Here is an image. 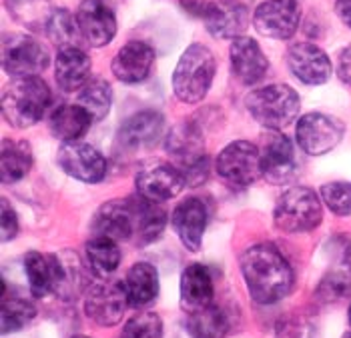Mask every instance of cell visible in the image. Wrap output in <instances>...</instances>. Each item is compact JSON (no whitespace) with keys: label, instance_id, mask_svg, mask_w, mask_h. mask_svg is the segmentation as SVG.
I'll return each mask as SVG.
<instances>
[{"label":"cell","instance_id":"obj_1","mask_svg":"<svg viewBox=\"0 0 351 338\" xmlns=\"http://www.w3.org/2000/svg\"><path fill=\"white\" fill-rule=\"evenodd\" d=\"M241 274L249 296L257 304H275L293 286V268L283 252L269 242L253 244L241 255Z\"/></svg>","mask_w":351,"mask_h":338},{"label":"cell","instance_id":"obj_2","mask_svg":"<svg viewBox=\"0 0 351 338\" xmlns=\"http://www.w3.org/2000/svg\"><path fill=\"white\" fill-rule=\"evenodd\" d=\"M51 101V88L40 77L14 78L2 92V116L14 129H28L45 116Z\"/></svg>","mask_w":351,"mask_h":338},{"label":"cell","instance_id":"obj_3","mask_svg":"<svg viewBox=\"0 0 351 338\" xmlns=\"http://www.w3.org/2000/svg\"><path fill=\"white\" fill-rule=\"evenodd\" d=\"M215 70V54L205 44H191L179 58L171 78L175 96L185 104L201 103L211 90Z\"/></svg>","mask_w":351,"mask_h":338},{"label":"cell","instance_id":"obj_4","mask_svg":"<svg viewBox=\"0 0 351 338\" xmlns=\"http://www.w3.org/2000/svg\"><path fill=\"white\" fill-rule=\"evenodd\" d=\"M249 114L265 129L281 130L299 114V94L287 84H269L255 88L245 96Z\"/></svg>","mask_w":351,"mask_h":338},{"label":"cell","instance_id":"obj_5","mask_svg":"<svg viewBox=\"0 0 351 338\" xmlns=\"http://www.w3.org/2000/svg\"><path fill=\"white\" fill-rule=\"evenodd\" d=\"M324 218L319 196L307 186H293L279 196L273 220L279 231L287 234H303L319 226Z\"/></svg>","mask_w":351,"mask_h":338},{"label":"cell","instance_id":"obj_6","mask_svg":"<svg viewBox=\"0 0 351 338\" xmlns=\"http://www.w3.org/2000/svg\"><path fill=\"white\" fill-rule=\"evenodd\" d=\"M165 151L175 158L179 164L185 182L199 184L207 179V155H205V140L203 134L193 125L185 122L169 132L165 138Z\"/></svg>","mask_w":351,"mask_h":338},{"label":"cell","instance_id":"obj_7","mask_svg":"<svg viewBox=\"0 0 351 338\" xmlns=\"http://www.w3.org/2000/svg\"><path fill=\"white\" fill-rule=\"evenodd\" d=\"M49 66V52L32 36L10 32L2 38V68L14 78L38 77Z\"/></svg>","mask_w":351,"mask_h":338},{"label":"cell","instance_id":"obj_8","mask_svg":"<svg viewBox=\"0 0 351 338\" xmlns=\"http://www.w3.org/2000/svg\"><path fill=\"white\" fill-rule=\"evenodd\" d=\"M217 174L231 186H249L261 177V151L247 140L227 144L215 160Z\"/></svg>","mask_w":351,"mask_h":338},{"label":"cell","instance_id":"obj_9","mask_svg":"<svg viewBox=\"0 0 351 338\" xmlns=\"http://www.w3.org/2000/svg\"><path fill=\"white\" fill-rule=\"evenodd\" d=\"M343 132H346L343 122L324 112L303 114L295 127L298 144L305 155L311 156H322L333 151L341 142Z\"/></svg>","mask_w":351,"mask_h":338},{"label":"cell","instance_id":"obj_10","mask_svg":"<svg viewBox=\"0 0 351 338\" xmlns=\"http://www.w3.org/2000/svg\"><path fill=\"white\" fill-rule=\"evenodd\" d=\"M127 307L131 304L123 283H97L88 286L84 294L86 316L101 326L119 324L125 316Z\"/></svg>","mask_w":351,"mask_h":338},{"label":"cell","instance_id":"obj_11","mask_svg":"<svg viewBox=\"0 0 351 338\" xmlns=\"http://www.w3.org/2000/svg\"><path fill=\"white\" fill-rule=\"evenodd\" d=\"M301 21V6L298 0H265L255 8L253 25L259 34L275 38V40H287L298 32Z\"/></svg>","mask_w":351,"mask_h":338},{"label":"cell","instance_id":"obj_12","mask_svg":"<svg viewBox=\"0 0 351 338\" xmlns=\"http://www.w3.org/2000/svg\"><path fill=\"white\" fill-rule=\"evenodd\" d=\"M75 16L84 42L95 49L107 47L117 34V16L107 0H82Z\"/></svg>","mask_w":351,"mask_h":338},{"label":"cell","instance_id":"obj_13","mask_svg":"<svg viewBox=\"0 0 351 338\" xmlns=\"http://www.w3.org/2000/svg\"><path fill=\"white\" fill-rule=\"evenodd\" d=\"M135 184L138 196L153 203H165L177 196L187 182L177 166L167 162H153L136 172Z\"/></svg>","mask_w":351,"mask_h":338},{"label":"cell","instance_id":"obj_14","mask_svg":"<svg viewBox=\"0 0 351 338\" xmlns=\"http://www.w3.org/2000/svg\"><path fill=\"white\" fill-rule=\"evenodd\" d=\"M261 151V177L271 184H285L298 172V156L293 142L279 132L263 140Z\"/></svg>","mask_w":351,"mask_h":338},{"label":"cell","instance_id":"obj_15","mask_svg":"<svg viewBox=\"0 0 351 338\" xmlns=\"http://www.w3.org/2000/svg\"><path fill=\"white\" fill-rule=\"evenodd\" d=\"M60 168L81 182H101L107 174V160L97 148L84 142H64L58 148Z\"/></svg>","mask_w":351,"mask_h":338},{"label":"cell","instance_id":"obj_16","mask_svg":"<svg viewBox=\"0 0 351 338\" xmlns=\"http://www.w3.org/2000/svg\"><path fill=\"white\" fill-rule=\"evenodd\" d=\"M203 21L215 38H239L249 26V10L239 0H209L203 6Z\"/></svg>","mask_w":351,"mask_h":338},{"label":"cell","instance_id":"obj_17","mask_svg":"<svg viewBox=\"0 0 351 338\" xmlns=\"http://www.w3.org/2000/svg\"><path fill=\"white\" fill-rule=\"evenodd\" d=\"M287 66L291 75L303 84H324L331 77V60L319 47L311 42H298L287 51Z\"/></svg>","mask_w":351,"mask_h":338},{"label":"cell","instance_id":"obj_18","mask_svg":"<svg viewBox=\"0 0 351 338\" xmlns=\"http://www.w3.org/2000/svg\"><path fill=\"white\" fill-rule=\"evenodd\" d=\"M229 54H231L233 77L241 84L253 86V84L261 82L269 70V60L265 58L261 47L249 36L233 38Z\"/></svg>","mask_w":351,"mask_h":338},{"label":"cell","instance_id":"obj_19","mask_svg":"<svg viewBox=\"0 0 351 338\" xmlns=\"http://www.w3.org/2000/svg\"><path fill=\"white\" fill-rule=\"evenodd\" d=\"M155 62V52L141 40H131L127 42L121 51L112 58V75L125 84H138L151 75Z\"/></svg>","mask_w":351,"mask_h":338},{"label":"cell","instance_id":"obj_20","mask_svg":"<svg viewBox=\"0 0 351 338\" xmlns=\"http://www.w3.org/2000/svg\"><path fill=\"white\" fill-rule=\"evenodd\" d=\"M173 229L191 252H199L207 229V208L199 198H185L173 210Z\"/></svg>","mask_w":351,"mask_h":338},{"label":"cell","instance_id":"obj_21","mask_svg":"<svg viewBox=\"0 0 351 338\" xmlns=\"http://www.w3.org/2000/svg\"><path fill=\"white\" fill-rule=\"evenodd\" d=\"M215 285L207 266L193 262L181 274V309L187 314L203 311L213 304Z\"/></svg>","mask_w":351,"mask_h":338},{"label":"cell","instance_id":"obj_22","mask_svg":"<svg viewBox=\"0 0 351 338\" xmlns=\"http://www.w3.org/2000/svg\"><path fill=\"white\" fill-rule=\"evenodd\" d=\"M93 229L97 234L112 240H131L135 236V212L131 198L105 203L93 218Z\"/></svg>","mask_w":351,"mask_h":338},{"label":"cell","instance_id":"obj_23","mask_svg":"<svg viewBox=\"0 0 351 338\" xmlns=\"http://www.w3.org/2000/svg\"><path fill=\"white\" fill-rule=\"evenodd\" d=\"M162 129H165V118L161 112L143 110L125 120V125L119 130V142L131 151L147 148L157 142V138L162 134Z\"/></svg>","mask_w":351,"mask_h":338},{"label":"cell","instance_id":"obj_24","mask_svg":"<svg viewBox=\"0 0 351 338\" xmlns=\"http://www.w3.org/2000/svg\"><path fill=\"white\" fill-rule=\"evenodd\" d=\"M56 84L64 92H77L90 78V58L81 47L60 49L54 64Z\"/></svg>","mask_w":351,"mask_h":338},{"label":"cell","instance_id":"obj_25","mask_svg":"<svg viewBox=\"0 0 351 338\" xmlns=\"http://www.w3.org/2000/svg\"><path fill=\"white\" fill-rule=\"evenodd\" d=\"M125 292L129 298V304L141 309L151 304L159 294V274L157 268L149 262H135L125 278Z\"/></svg>","mask_w":351,"mask_h":338},{"label":"cell","instance_id":"obj_26","mask_svg":"<svg viewBox=\"0 0 351 338\" xmlns=\"http://www.w3.org/2000/svg\"><path fill=\"white\" fill-rule=\"evenodd\" d=\"M90 125L93 118L79 104H60L49 120L51 132L64 142H79V138L86 134Z\"/></svg>","mask_w":351,"mask_h":338},{"label":"cell","instance_id":"obj_27","mask_svg":"<svg viewBox=\"0 0 351 338\" xmlns=\"http://www.w3.org/2000/svg\"><path fill=\"white\" fill-rule=\"evenodd\" d=\"M133 212H135V234L141 244H151L157 238H161L165 224H167V212L161 203L147 200L143 196L131 198Z\"/></svg>","mask_w":351,"mask_h":338},{"label":"cell","instance_id":"obj_28","mask_svg":"<svg viewBox=\"0 0 351 338\" xmlns=\"http://www.w3.org/2000/svg\"><path fill=\"white\" fill-rule=\"evenodd\" d=\"M25 272L32 296L45 298L56 286V255H40L30 250L25 257Z\"/></svg>","mask_w":351,"mask_h":338},{"label":"cell","instance_id":"obj_29","mask_svg":"<svg viewBox=\"0 0 351 338\" xmlns=\"http://www.w3.org/2000/svg\"><path fill=\"white\" fill-rule=\"evenodd\" d=\"M0 179L2 184H14L23 181L32 166V153L28 142L4 138L2 140V156H0Z\"/></svg>","mask_w":351,"mask_h":338},{"label":"cell","instance_id":"obj_30","mask_svg":"<svg viewBox=\"0 0 351 338\" xmlns=\"http://www.w3.org/2000/svg\"><path fill=\"white\" fill-rule=\"evenodd\" d=\"M84 252L90 268L99 274V276H108L112 274L119 264H121V250L117 246V240L97 234L93 236L86 244H84Z\"/></svg>","mask_w":351,"mask_h":338},{"label":"cell","instance_id":"obj_31","mask_svg":"<svg viewBox=\"0 0 351 338\" xmlns=\"http://www.w3.org/2000/svg\"><path fill=\"white\" fill-rule=\"evenodd\" d=\"M84 272H82L81 260L73 252H64L62 257H56V286L54 294H58L62 300H71L75 294H79L84 286Z\"/></svg>","mask_w":351,"mask_h":338},{"label":"cell","instance_id":"obj_32","mask_svg":"<svg viewBox=\"0 0 351 338\" xmlns=\"http://www.w3.org/2000/svg\"><path fill=\"white\" fill-rule=\"evenodd\" d=\"M112 104V88L105 78H88V82L79 90V106H82L93 122L103 120Z\"/></svg>","mask_w":351,"mask_h":338},{"label":"cell","instance_id":"obj_33","mask_svg":"<svg viewBox=\"0 0 351 338\" xmlns=\"http://www.w3.org/2000/svg\"><path fill=\"white\" fill-rule=\"evenodd\" d=\"M45 32L49 40L58 47V51L69 49V47H81V40H84L81 28L77 25V16H73L66 8L53 10L51 18L47 21Z\"/></svg>","mask_w":351,"mask_h":338},{"label":"cell","instance_id":"obj_34","mask_svg":"<svg viewBox=\"0 0 351 338\" xmlns=\"http://www.w3.org/2000/svg\"><path fill=\"white\" fill-rule=\"evenodd\" d=\"M229 328V316L215 302L203 311L189 314V333L193 338H223Z\"/></svg>","mask_w":351,"mask_h":338},{"label":"cell","instance_id":"obj_35","mask_svg":"<svg viewBox=\"0 0 351 338\" xmlns=\"http://www.w3.org/2000/svg\"><path fill=\"white\" fill-rule=\"evenodd\" d=\"M36 316L34 304L25 296H6L2 294V333H19L28 326Z\"/></svg>","mask_w":351,"mask_h":338},{"label":"cell","instance_id":"obj_36","mask_svg":"<svg viewBox=\"0 0 351 338\" xmlns=\"http://www.w3.org/2000/svg\"><path fill=\"white\" fill-rule=\"evenodd\" d=\"M10 14H14L16 21L28 26H47L51 18V0H4Z\"/></svg>","mask_w":351,"mask_h":338},{"label":"cell","instance_id":"obj_37","mask_svg":"<svg viewBox=\"0 0 351 338\" xmlns=\"http://www.w3.org/2000/svg\"><path fill=\"white\" fill-rule=\"evenodd\" d=\"M121 338H162V320L157 312H141L127 320Z\"/></svg>","mask_w":351,"mask_h":338},{"label":"cell","instance_id":"obj_38","mask_svg":"<svg viewBox=\"0 0 351 338\" xmlns=\"http://www.w3.org/2000/svg\"><path fill=\"white\" fill-rule=\"evenodd\" d=\"M322 198L337 216H351V182H327L322 186Z\"/></svg>","mask_w":351,"mask_h":338},{"label":"cell","instance_id":"obj_39","mask_svg":"<svg viewBox=\"0 0 351 338\" xmlns=\"http://www.w3.org/2000/svg\"><path fill=\"white\" fill-rule=\"evenodd\" d=\"M351 292V270H335L331 274H327L322 285L317 288V296L331 302V300H339L343 296H348Z\"/></svg>","mask_w":351,"mask_h":338},{"label":"cell","instance_id":"obj_40","mask_svg":"<svg viewBox=\"0 0 351 338\" xmlns=\"http://www.w3.org/2000/svg\"><path fill=\"white\" fill-rule=\"evenodd\" d=\"M0 229H2V242L12 240L19 233V216L6 198L2 200V226Z\"/></svg>","mask_w":351,"mask_h":338},{"label":"cell","instance_id":"obj_41","mask_svg":"<svg viewBox=\"0 0 351 338\" xmlns=\"http://www.w3.org/2000/svg\"><path fill=\"white\" fill-rule=\"evenodd\" d=\"M337 77L341 78V82H346L351 88V44L339 52V58H337Z\"/></svg>","mask_w":351,"mask_h":338},{"label":"cell","instance_id":"obj_42","mask_svg":"<svg viewBox=\"0 0 351 338\" xmlns=\"http://www.w3.org/2000/svg\"><path fill=\"white\" fill-rule=\"evenodd\" d=\"M335 10L341 23L351 28V0H335Z\"/></svg>","mask_w":351,"mask_h":338},{"label":"cell","instance_id":"obj_43","mask_svg":"<svg viewBox=\"0 0 351 338\" xmlns=\"http://www.w3.org/2000/svg\"><path fill=\"white\" fill-rule=\"evenodd\" d=\"M350 324H351V307H350Z\"/></svg>","mask_w":351,"mask_h":338},{"label":"cell","instance_id":"obj_44","mask_svg":"<svg viewBox=\"0 0 351 338\" xmlns=\"http://www.w3.org/2000/svg\"><path fill=\"white\" fill-rule=\"evenodd\" d=\"M75 338H90V337H75Z\"/></svg>","mask_w":351,"mask_h":338},{"label":"cell","instance_id":"obj_45","mask_svg":"<svg viewBox=\"0 0 351 338\" xmlns=\"http://www.w3.org/2000/svg\"><path fill=\"white\" fill-rule=\"evenodd\" d=\"M346 338H351V335H348V337H346Z\"/></svg>","mask_w":351,"mask_h":338}]
</instances>
